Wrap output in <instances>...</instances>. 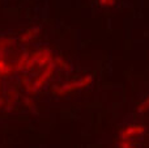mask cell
<instances>
[{
  "label": "cell",
  "mask_w": 149,
  "mask_h": 148,
  "mask_svg": "<svg viewBox=\"0 0 149 148\" xmlns=\"http://www.w3.org/2000/svg\"><path fill=\"white\" fill-rule=\"evenodd\" d=\"M145 133V127L141 125H137V126H130V127L124 128L119 133V136H120L122 140H127L128 138L135 135H140V134H144Z\"/></svg>",
  "instance_id": "3957f363"
},
{
  "label": "cell",
  "mask_w": 149,
  "mask_h": 148,
  "mask_svg": "<svg viewBox=\"0 0 149 148\" xmlns=\"http://www.w3.org/2000/svg\"><path fill=\"white\" fill-rule=\"evenodd\" d=\"M22 101H24V104L26 105V108H28V109L30 110L33 114H37V113H38V110H37V106H36V104H34L33 98L25 96V97H22Z\"/></svg>",
  "instance_id": "ba28073f"
},
{
  "label": "cell",
  "mask_w": 149,
  "mask_h": 148,
  "mask_svg": "<svg viewBox=\"0 0 149 148\" xmlns=\"http://www.w3.org/2000/svg\"><path fill=\"white\" fill-rule=\"evenodd\" d=\"M41 30H42L41 26H34V28H31V29H29V30H26L25 33H24L22 36L20 37V41H21V42H28V41H30V39H33L34 37L38 36V34L41 33Z\"/></svg>",
  "instance_id": "277c9868"
},
{
  "label": "cell",
  "mask_w": 149,
  "mask_h": 148,
  "mask_svg": "<svg viewBox=\"0 0 149 148\" xmlns=\"http://www.w3.org/2000/svg\"><path fill=\"white\" fill-rule=\"evenodd\" d=\"M55 66H56V63H55V62H52V60H51V62H50L49 64H47L46 70H45L43 72H42V75L39 76V79L36 81V83L33 84V87H31V88L29 89V91H26V92H28L29 94H33V93H36V92L38 91V89L41 88V87L45 83H46V81H47V79H49L50 76L52 75V72H54V70H55Z\"/></svg>",
  "instance_id": "7a4b0ae2"
},
{
  "label": "cell",
  "mask_w": 149,
  "mask_h": 148,
  "mask_svg": "<svg viewBox=\"0 0 149 148\" xmlns=\"http://www.w3.org/2000/svg\"><path fill=\"white\" fill-rule=\"evenodd\" d=\"M15 70V67L12 66H7L4 63V60H0V75H7V73H10Z\"/></svg>",
  "instance_id": "8fae6325"
},
{
  "label": "cell",
  "mask_w": 149,
  "mask_h": 148,
  "mask_svg": "<svg viewBox=\"0 0 149 148\" xmlns=\"http://www.w3.org/2000/svg\"><path fill=\"white\" fill-rule=\"evenodd\" d=\"M100 5L106 7V5H109V1H107V0H100Z\"/></svg>",
  "instance_id": "2e32d148"
},
{
  "label": "cell",
  "mask_w": 149,
  "mask_h": 148,
  "mask_svg": "<svg viewBox=\"0 0 149 148\" xmlns=\"http://www.w3.org/2000/svg\"><path fill=\"white\" fill-rule=\"evenodd\" d=\"M119 147L120 148H134V146H132L131 143H128L127 140H120L119 142Z\"/></svg>",
  "instance_id": "9a60e30c"
},
{
  "label": "cell",
  "mask_w": 149,
  "mask_h": 148,
  "mask_svg": "<svg viewBox=\"0 0 149 148\" xmlns=\"http://www.w3.org/2000/svg\"><path fill=\"white\" fill-rule=\"evenodd\" d=\"M50 62H51V50L43 49V55H42L41 60L38 62V64L39 66H45V64H47V63H50Z\"/></svg>",
  "instance_id": "9c48e42d"
},
{
  "label": "cell",
  "mask_w": 149,
  "mask_h": 148,
  "mask_svg": "<svg viewBox=\"0 0 149 148\" xmlns=\"http://www.w3.org/2000/svg\"><path fill=\"white\" fill-rule=\"evenodd\" d=\"M4 59V49H0V60Z\"/></svg>",
  "instance_id": "e0dca14e"
},
{
  "label": "cell",
  "mask_w": 149,
  "mask_h": 148,
  "mask_svg": "<svg viewBox=\"0 0 149 148\" xmlns=\"http://www.w3.org/2000/svg\"><path fill=\"white\" fill-rule=\"evenodd\" d=\"M29 54L28 52H24L22 55L20 57V59H18V62H17V64L15 66V70L16 71H21L22 68H25V66H26V62H28V59H29Z\"/></svg>",
  "instance_id": "52a82bcc"
},
{
  "label": "cell",
  "mask_w": 149,
  "mask_h": 148,
  "mask_svg": "<svg viewBox=\"0 0 149 148\" xmlns=\"http://www.w3.org/2000/svg\"><path fill=\"white\" fill-rule=\"evenodd\" d=\"M109 1V7H113V5H115V0H107Z\"/></svg>",
  "instance_id": "ac0fdd59"
},
{
  "label": "cell",
  "mask_w": 149,
  "mask_h": 148,
  "mask_svg": "<svg viewBox=\"0 0 149 148\" xmlns=\"http://www.w3.org/2000/svg\"><path fill=\"white\" fill-rule=\"evenodd\" d=\"M42 55H43V50H41V51H38V52H36V54L31 55V57L28 59V62H26V66H25L26 70H30L34 64H37V63L41 60Z\"/></svg>",
  "instance_id": "8992f818"
},
{
  "label": "cell",
  "mask_w": 149,
  "mask_h": 148,
  "mask_svg": "<svg viewBox=\"0 0 149 148\" xmlns=\"http://www.w3.org/2000/svg\"><path fill=\"white\" fill-rule=\"evenodd\" d=\"M92 81H93V76L86 75L82 79H80V80L73 81V83H67V84H64V85H54L52 91H54L58 96H64L67 92L74 91V89H80V88H85V87H88Z\"/></svg>",
  "instance_id": "6da1fadb"
},
{
  "label": "cell",
  "mask_w": 149,
  "mask_h": 148,
  "mask_svg": "<svg viewBox=\"0 0 149 148\" xmlns=\"http://www.w3.org/2000/svg\"><path fill=\"white\" fill-rule=\"evenodd\" d=\"M21 80H22V84L25 85V89H26V91H29V89L33 87V84L30 83V80H29L26 76H22V79H21Z\"/></svg>",
  "instance_id": "5bb4252c"
},
{
  "label": "cell",
  "mask_w": 149,
  "mask_h": 148,
  "mask_svg": "<svg viewBox=\"0 0 149 148\" xmlns=\"http://www.w3.org/2000/svg\"><path fill=\"white\" fill-rule=\"evenodd\" d=\"M136 110H137V113H145V112H148V110H149V96L141 102V104L139 105V106H137Z\"/></svg>",
  "instance_id": "4fadbf2b"
},
{
  "label": "cell",
  "mask_w": 149,
  "mask_h": 148,
  "mask_svg": "<svg viewBox=\"0 0 149 148\" xmlns=\"http://www.w3.org/2000/svg\"><path fill=\"white\" fill-rule=\"evenodd\" d=\"M9 96H8V102L7 105L4 106V110L7 113H10L13 110V108H15V104H16V100L18 98V93L15 91V89H9Z\"/></svg>",
  "instance_id": "5b68a950"
},
{
  "label": "cell",
  "mask_w": 149,
  "mask_h": 148,
  "mask_svg": "<svg viewBox=\"0 0 149 148\" xmlns=\"http://www.w3.org/2000/svg\"><path fill=\"white\" fill-rule=\"evenodd\" d=\"M3 106V98H0V108Z\"/></svg>",
  "instance_id": "d6986e66"
},
{
  "label": "cell",
  "mask_w": 149,
  "mask_h": 148,
  "mask_svg": "<svg viewBox=\"0 0 149 148\" xmlns=\"http://www.w3.org/2000/svg\"><path fill=\"white\" fill-rule=\"evenodd\" d=\"M54 62L56 63L58 66H60V67H62L64 71H72V66H71L70 63H67V62H65V60L63 59L62 57H56V58H55V60H54Z\"/></svg>",
  "instance_id": "30bf717a"
},
{
  "label": "cell",
  "mask_w": 149,
  "mask_h": 148,
  "mask_svg": "<svg viewBox=\"0 0 149 148\" xmlns=\"http://www.w3.org/2000/svg\"><path fill=\"white\" fill-rule=\"evenodd\" d=\"M15 43H16V39H13V38H0V49L13 46Z\"/></svg>",
  "instance_id": "7c38bea8"
}]
</instances>
